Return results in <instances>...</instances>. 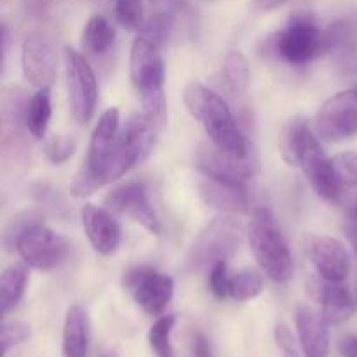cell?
I'll return each mask as SVG.
<instances>
[{
  "label": "cell",
  "instance_id": "1",
  "mask_svg": "<svg viewBox=\"0 0 357 357\" xmlns=\"http://www.w3.org/2000/svg\"><path fill=\"white\" fill-rule=\"evenodd\" d=\"M183 103L192 117L204 126L213 145L239 159L251 155L250 143L244 138L227 101L218 93L204 84L188 82L183 89Z\"/></svg>",
  "mask_w": 357,
  "mask_h": 357
},
{
  "label": "cell",
  "instance_id": "2",
  "mask_svg": "<svg viewBox=\"0 0 357 357\" xmlns=\"http://www.w3.org/2000/svg\"><path fill=\"white\" fill-rule=\"evenodd\" d=\"M286 152L302 167L314 192L324 201H337L342 187L335 178L331 159L324 155L321 143L307 121L295 119L286 131Z\"/></svg>",
  "mask_w": 357,
  "mask_h": 357
},
{
  "label": "cell",
  "instance_id": "3",
  "mask_svg": "<svg viewBox=\"0 0 357 357\" xmlns=\"http://www.w3.org/2000/svg\"><path fill=\"white\" fill-rule=\"evenodd\" d=\"M248 243L253 251L255 260L272 281H291L295 274V264L288 243L279 229L274 213L265 206L253 211L248 225Z\"/></svg>",
  "mask_w": 357,
  "mask_h": 357
},
{
  "label": "cell",
  "instance_id": "4",
  "mask_svg": "<svg viewBox=\"0 0 357 357\" xmlns=\"http://www.w3.org/2000/svg\"><path fill=\"white\" fill-rule=\"evenodd\" d=\"M131 79L138 87L143 110L149 117L162 126L166 121V98H164V61L160 51L136 37L131 47Z\"/></svg>",
  "mask_w": 357,
  "mask_h": 357
},
{
  "label": "cell",
  "instance_id": "5",
  "mask_svg": "<svg viewBox=\"0 0 357 357\" xmlns=\"http://www.w3.org/2000/svg\"><path fill=\"white\" fill-rule=\"evenodd\" d=\"M243 237V225L232 215L213 218L195 237L185 258V267L190 272H202L220 261H227L237 251Z\"/></svg>",
  "mask_w": 357,
  "mask_h": 357
},
{
  "label": "cell",
  "instance_id": "6",
  "mask_svg": "<svg viewBox=\"0 0 357 357\" xmlns=\"http://www.w3.org/2000/svg\"><path fill=\"white\" fill-rule=\"evenodd\" d=\"M119 136V110L115 107L108 108L98 119L94 126L93 136L87 150V159L80 167L79 174L73 180L72 195L75 197H87L105 187V169L114 150Z\"/></svg>",
  "mask_w": 357,
  "mask_h": 357
},
{
  "label": "cell",
  "instance_id": "7",
  "mask_svg": "<svg viewBox=\"0 0 357 357\" xmlns=\"http://www.w3.org/2000/svg\"><path fill=\"white\" fill-rule=\"evenodd\" d=\"M157 122L143 112L131 114L119 131L117 142L105 169V185L124 176L136 162L145 159L155 143Z\"/></svg>",
  "mask_w": 357,
  "mask_h": 357
},
{
  "label": "cell",
  "instance_id": "8",
  "mask_svg": "<svg viewBox=\"0 0 357 357\" xmlns=\"http://www.w3.org/2000/svg\"><path fill=\"white\" fill-rule=\"evenodd\" d=\"M272 49L278 58L289 65H309L321 54H326V30L310 14H296L272 38Z\"/></svg>",
  "mask_w": 357,
  "mask_h": 357
},
{
  "label": "cell",
  "instance_id": "9",
  "mask_svg": "<svg viewBox=\"0 0 357 357\" xmlns=\"http://www.w3.org/2000/svg\"><path fill=\"white\" fill-rule=\"evenodd\" d=\"M16 251L28 267L35 271H54L66 260L70 246L65 237L44 223H37L21 234Z\"/></svg>",
  "mask_w": 357,
  "mask_h": 357
},
{
  "label": "cell",
  "instance_id": "10",
  "mask_svg": "<svg viewBox=\"0 0 357 357\" xmlns=\"http://www.w3.org/2000/svg\"><path fill=\"white\" fill-rule=\"evenodd\" d=\"M65 70L72 114L79 124H89L96 110L98 82L86 56L72 47L65 49Z\"/></svg>",
  "mask_w": 357,
  "mask_h": 357
},
{
  "label": "cell",
  "instance_id": "11",
  "mask_svg": "<svg viewBox=\"0 0 357 357\" xmlns=\"http://www.w3.org/2000/svg\"><path fill=\"white\" fill-rule=\"evenodd\" d=\"M21 68L31 86L49 87L58 75V45L47 31L35 30L21 45Z\"/></svg>",
  "mask_w": 357,
  "mask_h": 357
},
{
  "label": "cell",
  "instance_id": "12",
  "mask_svg": "<svg viewBox=\"0 0 357 357\" xmlns=\"http://www.w3.org/2000/svg\"><path fill=\"white\" fill-rule=\"evenodd\" d=\"M124 286L138 307L150 316H159L173 298L174 282L167 274L150 267H138L124 274Z\"/></svg>",
  "mask_w": 357,
  "mask_h": 357
},
{
  "label": "cell",
  "instance_id": "13",
  "mask_svg": "<svg viewBox=\"0 0 357 357\" xmlns=\"http://www.w3.org/2000/svg\"><path fill=\"white\" fill-rule=\"evenodd\" d=\"M316 132L326 142H340L357 135V93L354 87L324 101L316 115Z\"/></svg>",
  "mask_w": 357,
  "mask_h": 357
},
{
  "label": "cell",
  "instance_id": "14",
  "mask_svg": "<svg viewBox=\"0 0 357 357\" xmlns=\"http://www.w3.org/2000/svg\"><path fill=\"white\" fill-rule=\"evenodd\" d=\"M105 206L112 211L128 216L132 222L139 223L155 236H159L160 230H162L159 216H157L155 209H153L152 202L146 195V188L138 181H129V183H122L112 188L105 197Z\"/></svg>",
  "mask_w": 357,
  "mask_h": 357
},
{
  "label": "cell",
  "instance_id": "15",
  "mask_svg": "<svg viewBox=\"0 0 357 357\" xmlns=\"http://www.w3.org/2000/svg\"><path fill=\"white\" fill-rule=\"evenodd\" d=\"M305 253L321 278L331 282H344L351 272V257L342 241L323 234H307Z\"/></svg>",
  "mask_w": 357,
  "mask_h": 357
},
{
  "label": "cell",
  "instance_id": "16",
  "mask_svg": "<svg viewBox=\"0 0 357 357\" xmlns=\"http://www.w3.org/2000/svg\"><path fill=\"white\" fill-rule=\"evenodd\" d=\"M199 171L204 176L215 178L220 181H229V183L244 185L257 171V160L253 157L239 159L230 153L222 152L218 146L202 143L197 149V157H195Z\"/></svg>",
  "mask_w": 357,
  "mask_h": 357
},
{
  "label": "cell",
  "instance_id": "17",
  "mask_svg": "<svg viewBox=\"0 0 357 357\" xmlns=\"http://www.w3.org/2000/svg\"><path fill=\"white\" fill-rule=\"evenodd\" d=\"M310 296L323 305L321 316L326 321L328 326H338L352 317L356 310V303L351 293L342 282H331L328 279L312 278L307 284Z\"/></svg>",
  "mask_w": 357,
  "mask_h": 357
},
{
  "label": "cell",
  "instance_id": "18",
  "mask_svg": "<svg viewBox=\"0 0 357 357\" xmlns=\"http://www.w3.org/2000/svg\"><path fill=\"white\" fill-rule=\"evenodd\" d=\"M84 230L91 246L103 257L115 253L121 244V227L115 222L108 209L94 204H86L80 209Z\"/></svg>",
  "mask_w": 357,
  "mask_h": 357
},
{
  "label": "cell",
  "instance_id": "19",
  "mask_svg": "<svg viewBox=\"0 0 357 357\" xmlns=\"http://www.w3.org/2000/svg\"><path fill=\"white\" fill-rule=\"evenodd\" d=\"M326 54L331 56L338 75L357 79V30L347 21H337L326 30Z\"/></svg>",
  "mask_w": 357,
  "mask_h": 357
},
{
  "label": "cell",
  "instance_id": "20",
  "mask_svg": "<svg viewBox=\"0 0 357 357\" xmlns=\"http://www.w3.org/2000/svg\"><path fill=\"white\" fill-rule=\"evenodd\" d=\"M199 194L206 204L227 213V215H248L250 213L246 187L241 183H229V181L204 176L199 183Z\"/></svg>",
  "mask_w": 357,
  "mask_h": 357
},
{
  "label": "cell",
  "instance_id": "21",
  "mask_svg": "<svg viewBox=\"0 0 357 357\" xmlns=\"http://www.w3.org/2000/svg\"><path fill=\"white\" fill-rule=\"evenodd\" d=\"M296 331H298L300 347L305 357L330 356V333L323 316L316 314L309 307H300L296 310Z\"/></svg>",
  "mask_w": 357,
  "mask_h": 357
},
{
  "label": "cell",
  "instance_id": "22",
  "mask_svg": "<svg viewBox=\"0 0 357 357\" xmlns=\"http://www.w3.org/2000/svg\"><path fill=\"white\" fill-rule=\"evenodd\" d=\"M89 352V317L84 307L73 305L63 324V356L87 357Z\"/></svg>",
  "mask_w": 357,
  "mask_h": 357
},
{
  "label": "cell",
  "instance_id": "23",
  "mask_svg": "<svg viewBox=\"0 0 357 357\" xmlns=\"http://www.w3.org/2000/svg\"><path fill=\"white\" fill-rule=\"evenodd\" d=\"M26 267V264H13L3 268L2 275H0V310H2V316H7L23 298L28 282Z\"/></svg>",
  "mask_w": 357,
  "mask_h": 357
},
{
  "label": "cell",
  "instance_id": "24",
  "mask_svg": "<svg viewBox=\"0 0 357 357\" xmlns=\"http://www.w3.org/2000/svg\"><path fill=\"white\" fill-rule=\"evenodd\" d=\"M51 91L49 87H40L28 101L26 117H24V126L33 138H44L49 128V121H51Z\"/></svg>",
  "mask_w": 357,
  "mask_h": 357
},
{
  "label": "cell",
  "instance_id": "25",
  "mask_svg": "<svg viewBox=\"0 0 357 357\" xmlns=\"http://www.w3.org/2000/svg\"><path fill=\"white\" fill-rule=\"evenodd\" d=\"M24 91L17 86H7L2 91V103H0V117H2L3 131L9 129L10 132H16L20 124H23L26 117L28 107Z\"/></svg>",
  "mask_w": 357,
  "mask_h": 357
},
{
  "label": "cell",
  "instance_id": "26",
  "mask_svg": "<svg viewBox=\"0 0 357 357\" xmlns=\"http://www.w3.org/2000/svg\"><path fill=\"white\" fill-rule=\"evenodd\" d=\"M223 82L234 96L243 98L250 84V66L241 51H230L223 61Z\"/></svg>",
  "mask_w": 357,
  "mask_h": 357
},
{
  "label": "cell",
  "instance_id": "27",
  "mask_svg": "<svg viewBox=\"0 0 357 357\" xmlns=\"http://www.w3.org/2000/svg\"><path fill=\"white\" fill-rule=\"evenodd\" d=\"M115 30L103 16H93L82 31V45L93 54H105L114 45Z\"/></svg>",
  "mask_w": 357,
  "mask_h": 357
},
{
  "label": "cell",
  "instance_id": "28",
  "mask_svg": "<svg viewBox=\"0 0 357 357\" xmlns=\"http://www.w3.org/2000/svg\"><path fill=\"white\" fill-rule=\"evenodd\" d=\"M173 26V13H171V10H159V13L152 14V16L143 23V26L138 30V35L160 51V49L167 44V40H169Z\"/></svg>",
  "mask_w": 357,
  "mask_h": 357
},
{
  "label": "cell",
  "instance_id": "29",
  "mask_svg": "<svg viewBox=\"0 0 357 357\" xmlns=\"http://www.w3.org/2000/svg\"><path fill=\"white\" fill-rule=\"evenodd\" d=\"M264 289V279L253 268H244L230 275L229 296L236 302H248L257 298Z\"/></svg>",
  "mask_w": 357,
  "mask_h": 357
},
{
  "label": "cell",
  "instance_id": "30",
  "mask_svg": "<svg viewBox=\"0 0 357 357\" xmlns=\"http://www.w3.org/2000/svg\"><path fill=\"white\" fill-rule=\"evenodd\" d=\"M174 324H176V316L174 314H167V316H160L150 326L149 344L155 357H174L173 342H171Z\"/></svg>",
  "mask_w": 357,
  "mask_h": 357
},
{
  "label": "cell",
  "instance_id": "31",
  "mask_svg": "<svg viewBox=\"0 0 357 357\" xmlns=\"http://www.w3.org/2000/svg\"><path fill=\"white\" fill-rule=\"evenodd\" d=\"M42 218H44V215L37 211V209H28V211H23L14 216L6 225V230H3V246L7 250H13V248L16 250V243L21 234L26 229H30V227L37 225V223H42Z\"/></svg>",
  "mask_w": 357,
  "mask_h": 357
},
{
  "label": "cell",
  "instance_id": "32",
  "mask_svg": "<svg viewBox=\"0 0 357 357\" xmlns=\"http://www.w3.org/2000/svg\"><path fill=\"white\" fill-rule=\"evenodd\" d=\"M331 167H333L335 178L342 188L357 187V153L342 152L331 157Z\"/></svg>",
  "mask_w": 357,
  "mask_h": 357
},
{
  "label": "cell",
  "instance_id": "33",
  "mask_svg": "<svg viewBox=\"0 0 357 357\" xmlns=\"http://www.w3.org/2000/svg\"><path fill=\"white\" fill-rule=\"evenodd\" d=\"M115 16L126 30L138 31L143 26V2L142 0H115Z\"/></svg>",
  "mask_w": 357,
  "mask_h": 357
},
{
  "label": "cell",
  "instance_id": "34",
  "mask_svg": "<svg viewBox=\"0 0 357 357\" xmlns=\"http://www.w3.org/2000/svg\"><path fill=\"white\" fill-rule=\"evenodd\" d=\"M31 337V326L23 323V321H3L2 333H0V340H2V354L7 356L10 349L17 347V345L24 344L30 340Z\"/></svg>",
  "mask_w": 357,
  "mask_h": 357
},
{
  "label": "cell",
  "instance_id": "35",
  "mask_svg": "<svg viewBox=\"0 0 357 357\" xmlns=\"http://www.w3.org/2000/svg\"><path fill=\"white\" fill-rule=\"evenodd\" d=\"M77 150V142L72 136L66 135H58L52 136L47 143H45V157L51 160L52 164L59 166V164H65L66 160L72 159V155Z\"/></svg>",
  "mask_w": 357,
  "mask_h": 357
},
{
  "label": "cell",
  "instance_id": "36",
  "mask_svg": "<svg viewBox=\"0 0 357 357\" xmlns=\"http://www.w3.org/2000/svg\"><path fill=\"white\" fill-rule=\"evenodd\" d=\"M229 282L230 275L227 261H220L209 268V288L216 298H225L229 295Z\"/></svg>",
  "mask_w": 357,
  "mask_h": 357
},
{
  "label": "cell",
  "instance_id": "37",
  "mask_svg": "<svg viewBox=\"0 0 357 357\" xmlns=\"http://www.w3.org/2000/svg\"><path fill=\"white\" fill-rule=\"evenodd\" d=\"M37 199H38V202L44 206V208L52 209L56 215H61V211H59V209H66L65 201L59 197L58 192L52 190V188H49V187H45V185H40V187H38Z\"/></svg>",
  "mask_w": 357,
  "mask_h": 357
},
{
  "label": "cell",
  "instance_id": "38",
  "mask_svg": "<svg viewBox=\"0 0 357 357\" xmlns=\"http://www.w3.org/2000/svg\"><path fill=\"white\" fill-rule=\"evenodd\" d=\"M190 354L192 357H213L211 345L202 331L194 330L190 335Z\"/></svg>",
  "mask_w": 357,
  "mask_h": 357
},
{
  "label": "cell",
  "instance_id": "39",
  "mask_svg": "<svg viewBox=\"0 0 357 357\" xmlns=\"http://www.w3.org/2000/svg\"><path fill=\"white\" fill-rule=\"evenodd\" d=\"M275 342L286 354H295V337L286 324L281 323L275 326Z\"/></svg>",
  "mask_w": 357,
  "mask_h": 357
},
{
  "label": "cell",
  "instance_id": "40",
  "mask_svg": "<svg viewBox=\"0 0 357 357\" xmlns=\"http://www.w3.org/2000/svg\"><path fill=\"white\" fill-rule=\"evenodd\" d=\"M338 352L344 357H357V335H347L338 344Z\"/></svg>",
  "mask_w": 357,
  "mask_h": 357
},
{
  "label": "cell",
  "instance_id": "41",
  "mask_svg": "<svg viewBox=\"0 0 357 357\" xmlns=\"http://www.w3.org/2000/svg\"><path fill=\"white\" fill-rule=\"evenodd\" d=\"M9 42H10V31L6 21H2V65H6L7 54H9Z\"/></svg>",
  "mask_w": 357,
  "mask_h": 357
},
{
  "label": "cell",
  "instance_id": "42",
  "mask_svg": "<svg viewBox=\"0 0 357 357\" xmlns=\"http://www.w3.org/2000/svg\"><path fill=\"white\" fill-rule=\"evenodd\" d=\"M258 3H260L264 9H275V7L282 6L284 2H288V0H257Z\"/></svg>",
  "mask_w": 357,
  "mask_h": 357
},
{
  "label": "cell",
  "instance_id": "43",
  "mask_svg": "<svg viewBox=\"0 0 357 357\" xmlns=\"http://www.w3.org/2000/svg\"><path fill=\"white\" fill-rule=\"evenodd\" d=\"M351 241H352V246H354V250L357 253V229L352 230V232H351Z\"/></svg>",
  "mask_w": 357,
  "mask_h": 357
},
{
  "label": "cell",
  "instance_id": "44",
  "mask_svg": "<svg viewBox=\"0 0 357 357\" xmlns=\"http://www.w3.org/2000/svg\"><path fill=\"white\" fill-rule=\"evenodd\" d=\"M153 3H176L178 0H150Z\"/></svg>",
  "mask_w": 357,
  "mask_h": 357
},
{
  "label": "cell",
  "instance_id": "45",
  "mask_svg": "<svg viewBox=\"0 0 357 357\" xmlns=\"http://www.w3.org/2000/svg\"><path fill=\"white\" fill-rule=\"evenodd\" d=\"M356 216H357V202H356Z\"/></svg>",
  "mask_w": 357,
  "mask_h": 357
},
{
  "label": "cell",
  "instance_id": "46",
  "mask_svg": "<svg viewBox=\"0 0 357 357\" xmlns=\"http://www.w3.org/2000/svg\"><path fill=\"white\" fill-rule=\"evenodd\" d=\"M354 89H356V93H357V86H356V87H354Z\"/></svg>",
  "mask_w": 357,
  "mask_h": 357
},
{
  "label": "cell",
  "instance_id": "47",
  "mask_svg": "<svg viewBox=\"0 0 357 357\" xmlns=\"http://www.w3.org/2000/svg\"><path fill=\"white\" fill-rule=\"evenodd\" d=\"M356 302H357V295H356Z\"/></svg>",
  "mask_w": 357,
  "mask_h": 357
}]
</instances>
